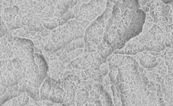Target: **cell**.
I'll return each instance as SVG.
<instances>
[{"instance_id": "cell-1", "label": "cell", "mask_w": 173, "mask_h": 106, "mask_svg": "<svg viewBox=\"0 0 173 106\" xmlns=\"http://www.w3.org/2000/svg\"><path fill=\"white\" fill-rule=\"evenodd\" d=\"M105 4L103 0H91L89 4H83L79 10L78 18H81L80 20L83 19L93 20L101 14Z\"/></svg>"}, {"instance_id": "cell-2", "label": "cell", "mask_w": 173, "mask_h": 106, "mask_svg": "<svg viewBox=\"0 0 173 106\" xmlns=\"http://www.w3.org/2000/svg\"><path fill=\"white\" fill-rule=\"evenodd\" d=\"M103 28L101 24L96 22H93L87 28L84 37L85 42L98 44L103 40Z\"/></svg>"}, {"instance_id": "cell-3", "label": "cell", "mask_w": 173, "mask_h": 106, "mask_svg": "<svg viewBox=\"0 0 173 106\" xmlns=\"http://www.w3.org/2000/svg\"><path fill=\"white\" fill-rule=\"evenodd\" d=\"M34 60L35 63L37 64L39 69V75L44 80L49 71L48 66L46 60L44 57L38 53L34 54Z\"/></svg>"}, {"instance_id": "cell-4", "label": "cell", "mask_w": 173, "mask_h": 106, "mask_svg": "<svg viewBox=\"0 0 173 106\" xmlns=\"http://www.w3.org/2000/svg\"><path fill=\"white\" fill-rule=\"evenodd\" d=\"M51 88H52V86H51L50 79V78L48 77L45 80L42 87L41 88L40 91L41 100L43 101L48 100Z\"/></svg>"}, {"instance_id": "cell-5", "label": "cell", "mask_w": 173, "mask_h": 106, "mask_svg": "<svg viewBox=\"0 0 173 106\" xmlns=\"http://www.w3.org/2000/svg\"><path fill=\"white\" fill-rule=\"evenodd\" d=\"M6 80L9 87H12L14 85L18 84V82L15 79L12 73L10 72H8V74L6 77Z\"/></svg>"}, {"instance_id": "cell-6", "label": "cell", "mask_w": 173, "mask_h": 106, "mask_svg": "<svg viewBox=\"0 0 173 106\" xmlns=\"http://www.w3.org/2000/svg\"><path fill=\"white\" fill-rule=\"evenodd\" d=\"M13 74L15 77V79L19 82V81L25 78V73L23 72L22 71H20L19 70H16L15 69H13L12 71L11 72Z\"/></svg>"}, {"instance_id": "cell-7", "label": "cell", "mask_w": 173, "mask_h": 106, "mask_svg": "<svg viewBox=\"0 0 173 106\" xmlns=\"http://www.w3.org/2000/svg\"><path fill=\"white\" fill-rule=\"evenodd\" d=\"M12 63L13 66V67L14 68V69L20 71H22V68H21V66H20L19 62L18 61V60L16 58H14L12 60Z\"/></svg>"}, {"instance_id": "cell-8", "label": "cell", "mask_w": 173, "mask_h": 106, "mask_svg": "<svg viewBox=\"0 0 173 106\" xmlns=\"http://www.w3.org/2000/svg\"><path fill=\"white\" fill-rule=\"evenodd\" d=\"M0 84L7 88L9 87L7 83L6 79L5 78L4 76L3 75L0 76Z\"/></svg>"}, {"instance_id": "cell-9", "label": "cell", "mask_w": 173, "mask_h": 106, "mask_svg": "<svg viewBox=\"0 0 173 106\" xmlns=\"http://www.w3.org/2000/svg\"><path fill=\"white\" fill-rule=\"evenodd\" d=\"M32 72L35 75H38L39 74V69L36 63H33L32 68Z\"/></svg>"}, {"instance_id": "cell-10", "label": "cell", "mask_w": 173, "mask_h": 106, "mask_svg": "<svg viewBox=\"0 0 173 106\" xmlns=\"http://www.w3.org/2000/svg\"><path fill=\"white\" fill-rule=\"evenodd\" d=\"M7 70L8 72H11L12 70L14 69L12 63L11 61L10 60H8V63L7 65Z\"/></svg>"}, {"instance_id": "cell-11", "label": "cell", "mask_w": 173, "mask_h": 106, "mask_svg": "<svg viewBox=\"0 0 173 106\" xmlns=\"http://www.w3.org/2000/svg\"><path fill=\"white\" fill-rule=\"evenodd\" d=\"M161 1L163 3H164L165 4H168V3L172 2L173 0H161Z\"/></svg>"}, {"instance_id": "cell-12", "label": "cell", "mask_w": 173, "mask_h": 106, "mask_svg": "<svg viewBox=\"0 0 173 106\" xmlns=\"http://www.w3.org/2000/svg\"><path fill=\"white\" fill-rule=\"evenodd\" d=\"M108 2H110L113 3H116L117 1H122V0H108Z\"/></svg>"}, {"instance_id": "cell-13", "label": "cell", "mask_w": 173, "mask_h": 106, "mask_svg": "<svg viewBox=\"0 0 173 106\" xmlns=\"http://www.w3.org/2000/svg\"><path fill=\"white\" fill-rule=\"evenodd\" d=\"M2 72H1V70H0V76H2Z\"/></svg>"}]
</instances>
